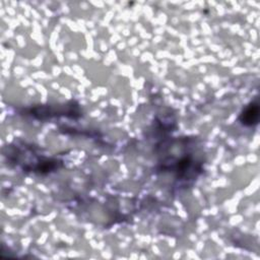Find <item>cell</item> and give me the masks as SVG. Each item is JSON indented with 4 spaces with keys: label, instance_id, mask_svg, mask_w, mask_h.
I'll return each instance as SVG.
<instances>
[{
    "label": "cell",
    "instance_id": "obj_1",
    "mask_svg": "<svg viewBox=\"0 0 260 260\" xmlns=\"http://www.w3.org/2000/svg\"><path fill=\"white\" fill-rule=\"evenodd\" d=\"M259 120V105L256 102L250 103L240 114L239 121L248 127L254 126Z\"/></svg>",
    "mask_w": 260,
    "mask_h": 260
}]
</instances>
